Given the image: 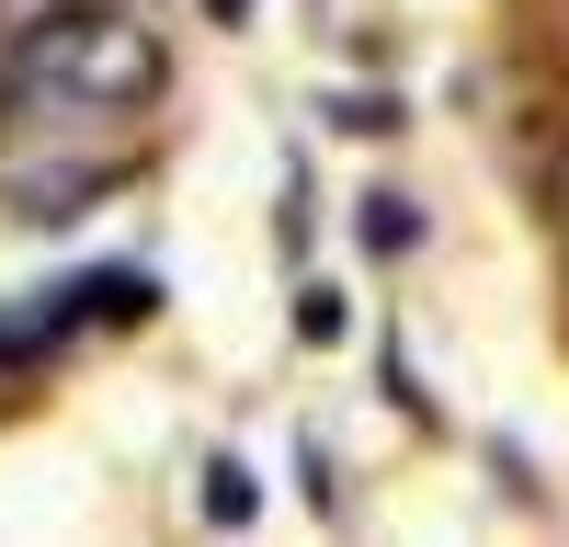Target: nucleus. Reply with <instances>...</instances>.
Masks as SVG:
<instances>
[{
    "label": "nucleus",
    "mask_w": 569,
    "mask_h": 547,
    "mask_svg": "<svg viewBox=\"0 0 569 547\" xmlns=\"http://www.w3.org/2000/svg\"><path fill=\"white\" fill-rule=\"evenodd\" d=\"M23 115H137L171 91V46L137 23V12H103V0H69L12 34V69H0Z\"/></svg>",
    "instance_id": "f257e3e1"
},
{
    "label": "nucleus",
    "mask_w": 569,
    "mask_h": 547,
    "mask_svg": "<svg viewBox=\"0 0 569 547\" xmlns=\"http://www.w3.org/2000/svg\"><path fill=\"white\" fill-rule=\"evenodd\" d=\"M0 195H12V217H80L91 195H114V160H23L0 171Z\"/></svg>",
    "instance_id": "f03ea898"
},
{
    "label": "nucleus",
    "mask_w": 569,
    "mask_h": 547,
    "mask_svg": "<svg viewBox=\"0 0 569 547\" xmlns=\"http://www.w3.org/2000/svg\"><path fill=\"white\" fill-rule=\"evenodd\" d=\"M251 501H262V490H251L240 468H206V514H217V525H251Z\"/></svg>",
    "instance_id": "7ed1b4c3"
},
{
    "label": "nucleus",
    "mask_w": 569,
    "mask_h": 547,
    "mask_svg": "<svg viewBox=\"0 0 569 547\" xmlns=\"http://www.w3.org/2000/svg\"><path fill=\"white\" fill-rule=\"evenodd\" d=\"M365 240H376V251H399V240H410V206H399V195H376V206H365Z\"/></svg>",
    "instance_id": "20e7f679"
},
{
    "label": "nucleus",
    "mask_w": 569,
    "mask_h": 547,
    "mask_svg": "<svg viewBox=\"0 0 569 547\" xmlns=\"http://www.w3.org/2000/svg\"><path fill=\"white\" fill-rule=\"evenodd\" d=\"M297 331H308V342H330V331H342V297L308 286V297H297Z\"/></svg>",
    "instance_id": "39448f33"
},
{
    "label": "nucleus",
    "mask_w": 569,
    "mask_h": 547,
    "mask_svg": "<svg viewBox=\"0 0 569 547\" xmlns=\"http://www.w3.org/2000/svg\"><path fill=\"white\" fill-rule=\"evenodd\" d=\"M46 12H69V0H0V23H12V34H23V23H46Z\"/></svg>",
    "instance_id": "423d86ee"
},
{
    "label": "nucleus",
    "mask_w": 569,
    "mask_h": 547,
    "mask_svg": "<svg viewBox=\"0 0 569 547\" xmlns=\"http://www.w3.org/2000/svg\"><path fill=\"white\" fill-rule=\"evenodd\" d=\"M206 12H217V23H240V12H251V0H206Z\"/></svg>",
    "instance_id": "0eeeda50"
}]
</instances>
